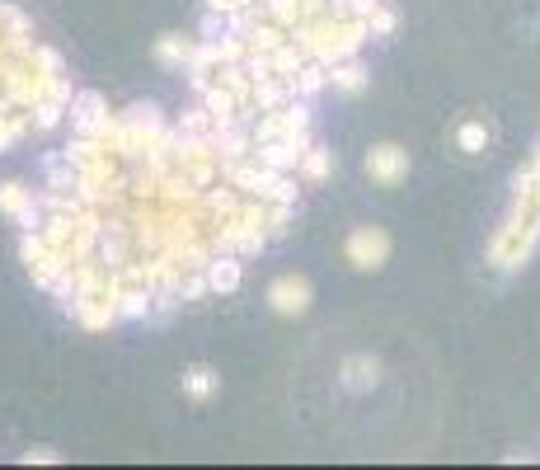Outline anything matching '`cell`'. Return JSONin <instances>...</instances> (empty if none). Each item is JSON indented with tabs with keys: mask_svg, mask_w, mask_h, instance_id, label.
Listing matches in <instances>:
<instances>
[{
	"mask_svg": "<svg viewBox=\"0 0 540 470\" xmlns=\"http://www.w3.org/2000/svg\"><path fill=\"white\" fill-rule=\"evenodd\" d=\"M343 254H348V264H353L357 273H376V268H386V259H390L386 226H357V231L348 235Z\"/></svg>",
	"mask_w": 540,
	"mask_h": 470,
	"instance_id": "cell-1",
	"label": "cell"
},
{
	"mask_svg": "<svg viewBox=\"0 0 540 470\" xmlns=\"http://www.w3.org/2000/svg\"><path fill=\"white\" fill-rule=\"evenodd\" d=\"M367 174L376 179L381 188H395L409 179V151L395 146V141H381V146H371L367 151Z\"/></svg>",
	"mask_w": 540,
	"mask_h": 470,
	"instance_id": "cell-2",
	"label": "cell"
},
{
	"mask_svg": "<svg viewBox=\"0 0 540 470\" xmlns=\"http://www.w3.org/2000/svg\"><path fill=\"white\" fill-rule=\"evenodd\" d=\"M108 123H113V113H108L99 90H80L71 99V132H80V137H104Z\"/></svg>",
	"mask_w": 540,
	"mask_h": 470,
	"instance_id": "cell-3",
	"label": "cell"
},
{
	"mask_svg": "<svg viewBox=\"0 0 540 470\" xmlns=\"http://www.w3.org/2000/svg\"><path fill=\"white\" fill-rule=\"evenodd\" d=\"M310 282L306 278H296V273H282L273 287H268V306L278 315H287V320H301V315L310 311Z\"/></svg>",
	"mask_w": 540,
	"mask_h": 470,
	"instance_id": "cell-4",
	"label": "cell"
},
{
	"mask_svg": "<svg viewBox=\"0 0 540 470\" xmlns=\"http://www.w3.org/2000/svg\"><path fill=\"white\" fill-rule=\"evenodd\" d=\"M66 311L76 315V320H80L85 329H94V334L123 320V315H118V297H108V292H80V297L71 301Z\"/></svg>",
	"mask_w": 540,
	"mask_h": 470,
	"instance_id": "cell-5",
	"label": "cell"
},
{
	"mask_svg": "<svg viewBox=\"0 0 540 470\" xmlns=\"http://www.w3.org/2000/svg\"><path fill=\"white\" fill-rule=\"evenodd\" d=\"M193 52H198V43L184 38V33H165V38H155V62L170 66V71H188Z\"/></svg>",
	"mask_w": 540,
	"mask_h": 470,
	"instance_id": "cell-6",
	"label": "cell"
},
{
	"mask_svg": "<svg viewBox=\"0 0 540 470\" xmlns=\"http://www.w3.org/2000/svg\"><path fill=\"white\" fill-rule=\"evenodd\" d=\"M339 376H343V391L362 395V391H371V386H376L381 367H376V358H367V353H353V358H343Z\"/></svg>",
	"mask_w": 540,
	"mask_h": 470,
	"instance_id": "cell-7",
	"label": "cell"
},
{
	"mask_svg": "<svg viewBox=\"0 0 540 470\" xmlns=\"http://www.w3.org/2000/svg\"><path fill=\"white\" fill-rule=\"evenodd\" d=\"M240 278H245V268H240V254H216L212 264H207V282H212V292H221V297L240 292Z\"/></svg>",
	"mask_w": 540,
	"mask_h": 470,
	"instance_id": "cell-8",
	"label": "cell"
},
{
	"mask_svg": "<svg viewBox=\"0 0 540 470\" xmlns=\"http://www.w3.org/2000/svg\"><path fill=\"white\" fill-rule=\"evenodd\" d=\"M202 104H207V113H212V118H216V127H231V123H240V109H245V104H240V99H235V94L226 90L221 80L202 90Z\"/></svg>",
	"mask_w": 540,
	"mask_h": 470,
	"instance_id": "cell-9",
	"label": "cell"
},
{
	"mask_svg": "<svg viewBox=\"0 0 540 470\" xmlns=\"http://www.w3.org/2000/svg\"><path fill=\"white\" fill-rule=\"evenodd\" d=\"M216 391H221V376H216V367H207V362L184 367V395H188V400H212Z\"/></svg>",
	"mask_w": 540,
	"mask_h": 470,
	"instance_id": "cell-10",
	"label": "cell"
},
{
	"mask_svg": "<svg viewBox=\"0 0 540 470\" xmlns=\"http://www.w3.org/2000/svg\"><path fill=\"white\" fill-rule=\"evenodd\" d=\"M329 85L339 94H362L367 90V66L353 62V57H343V62L329 66Z\"/></svg>",
	"mask_w": 540,
	"mask_h": 470,
	"instance_id": "cell-11",
	"label": "cell"
},
{
	"mask_svg": "<svg viewBox=\"0 0 540 470\" xmlns=\"http://www.w3.org/2000/svg\"><path fill=\"white\" fill-rule=\"evenodd\" d=\"M287 38H292V29H282V24H273V19H259V24L245 33L249 52H278Z\"/></svg>",
	"mask_w": 540,
	"mask_h": 470,
	"instance_id": "cell-12",
	"label": "cell"
},
{
	"mask_svg": "<svg viewBox=\"0 0 540 470\" xmlns=\"http://www.w3.org/2000/svg\"><path fill=\"white\" fill-rule=\"evenodd\" d=\"M99 156H108V151H104V141H99V137H80V132H76V137H71V141L62 146V160H66V165H76V170L94 165Z\"/></svg>",
	"mask_w": 540,
	"mask_h": 470,
	"instance_id": "cell-13",
	"label": "cell"
},
{
	"mask_svg": "<svg viewBox=\"0 0 540 470\" xmlns=\"http://www.w3.org/2000/svg\"><path fill=\"white\" fill-rule=\"evenodd\" d=\"M155 301V287H118V315L123 320H146Z\"/></svg>",
	"mask_w": 540,
	"mask_h": 470,
	"instance_id": "cell-14",
	"label": "cell"
},
{
	"mask_svg": "<svg viewBox=\"0 0 540 470\" xmlns=\"http://www.w3.org/2000/svg\"><path fill=\"white\" fill-rule=\"evenodd\" d=\"M287 99H292V80H282V76H263L259 85H254V104H259V113L282 109Z\"/></svg>",
	"mask_w": 540,
	"mask_h": 470,
	"instance_id": "cell-15",
	"label": "cell"
},
{
	"mask_svg": "<svg viewBox=\"0 0 540 470\" xmlns=\"http://www.w3.org/2000/svg\"><path fill=\"white\" fill-rule=\"evenodd\" d=\"M324 85H329V66L315 62V57H310V62L292 76V94H301V99H310V94H320Z\"/></svg>",
	"mask_w": 540,
	"mask_h": 470,
	"instance_id": "cell-16",
	"label": "cell"
},
{
	"mask_svg": "<svg viewBox=\"0 0 540 470\" xmlns=\"http://www.w3.org/2000/svg\"><path fill=\"white\" fill-rule=\"evenodd\" d=\"M29 113H33V132H52V127H62L66 118H71V109H66L62 99H52V94H47V99H38Z\"/></svg>",
	"mask_w": 540,
	"mask_h": 470,
	"instance_id": "cell-17",
	"label": "cell"
},
{
	"mask_svg": "<svg viewBox=\"0 0 540 470\" xmlns=\"http://www.w3.org/2000/svg\"><path fill=\"white\" fill-rule=\"evenodd\" d=\"M329 170H334V151H324V146H310L306 156H301V165H296V174H301L306 184H320V179H329Z\"/></svg>",
	"mask_w": 540,
	"mask_h": 470,
	"instance_id": "cell-18",
	"label": "cell"
},
{
	"mask_svg": "<svg viewBox=\"0 0 540 470\" xmlns=\"http://www.w3.org/2000/svg\"><path fill=\"white\" fill-rule=\"evenodd\" d=\"M29 207H33V188L15 184V179L0 184V212H5V217H19V212H29Z\"/></svg>",
	"mask_w": 540,
	"mask_h": 470,
	"instance_id": "cell-19",
	"label": "cell"
},
{
	"mask_svg": "<svg viewBox=\"0 0 540 470\" xmlns=\"http://www.w3.org/2000/svg\"><path fill=\"white\" fill-rule=\"evenodd\" d=\"M132 127H141V132H151V137H160L165 132V118H160V104H132V109L123 113Z\"/></svg>",
	"mask_w": 540,
	"mask_h": 470,
	"instance_id": "cell-20",
	"label": "cell"
},
{
	"mask_svg": "<svg viewBox=\"0 0 540 470\" xmlns=\"http://www.w3.org/2000/svg\"><path fill=\"white\" fill-rule=\"evenodd\" d=\"M179 132H184V137H212V132H216V118L207 113V104L188 109L184 118H179Z\"/></svg>",
	"mask_w": 540,
	"mask_h": 470,
	"instance_id": "cell-21",
	"label": "cell"
},
{
	"mask_svg": "<svg viewBox=\"0 0 540 470\" xmlns=\"http://www.w3.org/2000/svg\"><path fill=\"white\" fill-rule=\"evenodd\" d=\"M47 254H52V245L43 240V231H24V240H19V259H24L29 268H38Z\"/></svg>",
	"mask_w": 540,
	"mask_h": 470,
	"instance_id": "cell-22",
	"label": "cell"
},
{
	"mask_svg": "<svg viewBox=\"0 0 540 470\" xmlns=\"http://www.w3.org/2000/svg\"><path fill=\"white\" fill-rule=\"evenodd\" d=\"M292 207L296 203H268V226H263L268 240H282V235L292 231Z\"/></svg>",
	"mask_w": 540,
	"mask_h": 470,
	"instance_id": "cell-23",
	"label": "cell"
},
{
	"mask_svg": "<svg viewBox=\"0 0 540 470\" xmlns=\"http://www.w3.org/2000/svg\"><path fill=\"white\" fill-rule=\"evenodd\" d=\"M456 141H461V151H465V156H479V151L489 146V127H484V123H461Z\"/></svg>",
	"mask_w": 540,
	"mask_h": 470,
	"instance_id": "cell-24",
	"label": "cell"
},
{
	"mask_svg": "<svg viewBox=\"0 0 540 470\" xmlns=\"http://www.w3.org/2000/svg\"><path fill=\"white\" fill-rule=\"evenodd\" d=\"M33 66H38V71H43V76H66V62L62 57H57V52H52V47H33Z\"/></svg>",
	"mask_w": 540,
	"mask_h": 470,
	"instance_id": "cell-25",
	"label": "cell"
},
{
	"mask_svg": "<svg viewBox=\"0 0 540 470\" xmlns=\"http://www.w3.org/2000/svg\"><path fill=\"white\" fill-rule=\"evenodd\" d=\"M15 29H33V24L24 19V10H19V5L0 0V33H15Z\"/></svg>",
	"mask_w": 540,
	"mask_h": 470,
	"instance_id": "cell-26",
	"label": "cell"
},
{
	"mask_svg": "<svg viewBox=\"0 0 540 470\" xmlns=\"http://www.w3.org/2000/svg\"><path fill=\"white\" fill-rule=\"evenodd\" d=\"M367 24H371V38H390V33H395V10H386V5H376Z\"/></svg>",
	"mask_w": 540,
	"mask_h": 470,
	"instance_id": "cell-27",
	"label": "cell"
},
{
	"mask_svg": "<svg viewBox=\"0 0 540 470\" xmlns=\"http://www.w3.org/2000/svg\"><path fill=\"white\" fill-rule=\"evenodd\" d=\"M24 466H57L62 461V452H52V447H29V452L19 456Z\"/></svg>",
	"mask_w": 540,
	"mask_h": 470,
	"instance_id": "cell-28",
	"label": "cell"
},
{
	"mask_svg": "<svg viewBox=\"0 0 540 470\" xmlns=\"http://www.w3.org/2000/svg\"><path fill=\"white\" fill-rule=\"evenodd\" d=\"M47 94H52V99H62L66 109H71V99H76V90H71V80H66V76L52 80V85H47Z\"/></svg>",
	"mask_w": 540,
	"mask_h": 470,
	"instance_id": "cell-29",
	"label": "cell"
},
{
	"mask_svg": "<svg viewBox=\"0 0 540 470\" xmlns=\"http://www.w3.org/2000/svg\"><path fill=\"white\" fill-rule=\"evenodd\" d=\"M19 231H43V217H38V203H33L29 207V212H19Z\"/></svg>",
	"mask_w": 540,
	"mask_h": 470,
	"instance_id": "cell-30",
	"label": "cell"
},
{
	"mask_svg": "<svg viewBox=\"0 0 540 470\" xmlns=\"http://www.w3.org/2000/svg\"><path fill=\"white\" fill-rule=\"evenodd\" d=\"M207 10H216V15H235L240 0H207Z\"/></svg>",
	"mask_w": 540,
	"mask_h": 470,
	"instance_id": "cell-31",
	"label": "cell"
}]
</instances>
